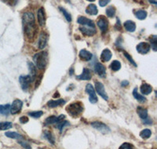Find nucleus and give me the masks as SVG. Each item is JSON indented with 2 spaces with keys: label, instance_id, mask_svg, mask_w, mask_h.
Wrapping results in <instances>:
<instances>
[{
  "label": "nucleus",
  "instance_id": "nucleus-1",
  "mask_svg": "<svg viewBox=\"0 0 157 149\" xmlns=\"http://www.w3.org/2000/svg\"><path fill=\"white\" fill-rule=\"evenodd\" d=\"M24 33L28 40L32 41L36 37L38 27L36 25L35 16L32 12H25L22 15Z\"/></svg>",
  "mask_w": 157,
  "mask_h": 149
},
{
  "label": "nucleus",
  "instance_id": "nucleus-2",
  "mask_svg": "<svg viewBox=\"0 0 157 149\" xmlns=\"http://www.w3.org/2000/svg\"><path fill=\"white\" fill-rule=\"evenodd\" d=\"M35 66L39 70H43L48 62V53L46 51H42L36 53L33 57Z\"/></svg>",
  "mask_w": 157,
  "mask_h": 149
},
{
  "label": "nucleus",
  "instance_id": "nucleus-3",
  "mask_svg": "<svg viewBox=\"0 0 157 149\" xmlns=\"http://www.w3.org/2000/svg\"><path fill=\"white\" fill-rule=\"evenodd\" d=\"M66 111L72 117H78L83 111V107L81 102H74L66 108Z\"/></svg>",
  "mask_w": 157,
  "mask_h": 149
},
{
  "label": "nucleus",
  "instance_id": "nucleus-4",
  "mask_svg": "<svg viewBox=\"0 0 157 149\" xmlns=\"http://www.w3.org/2000/svg\"><path fill=\"white\" fill-rule=\"evenodd\" d=\"M32 82V79L29 74H28V75H21V76L19 77L20 85H21V89L25 92L28 91V90L29 89V86H30Z\"/></svg>",
  "mask_w": 157,
  "mask_h": 149
},
{
  "label": "nucleus",
  "instance_id": "nucleus-5",
  "mask_svg": "<svg viewBox=\"0 0 157 149\" xmlns=\"http://www.w3.org/2000/svg\"><path fill=\"white\" fill-rule=\"evenodd\" d=\"M86 92L89 94L90 96V102L91 104H95L98 102V97L96 95V93H95L94 88L93 87V86L91 84L88 83L87 85L86 86Z\"/></svg>",
  "mask_w": 157,
  "mask_h": 149
},
{
  "label": "nucleus",
  "instance_id": "nucleus-6",
  "mask_svg": "<svg viewBox=\"0 0 157 149\" xmlns=\"http://www.w3.org/2000/svg\"><path fill=\"white\" fill-rule=\"evenodd\" d=\"M97 25H98L99 29H101V31L103 33H105V32L108 31V29H109V21H108L107 18L105 16H100L98 17Z\"/></svg>",
  "mask_w": 157,
  "mask_h": 149
},
{
  "label": "nucleus",
  "instance_id": "nucleus-7",
  "mask_svg": "<svg viewBox=\"0 0 157 149\" xmlns=\"http://www.w3.org/2000/svg\"><path fill=\"white\" fill-rule=\"evenodd\" d=\"M95 89H96L97 93H98L104 100L108 101L109 100V96L107 95L105 92V86H104L103 83H101V82H98L96 81L95 82Z\"/></svg>",
  "mask_w": 157,
  "mask_h": 149
},
{
  "label": "nucleus",
  "instance_id": "nucleus-8",
  "mask_svg": "<svg viewBox=\"0 0 157 149\" xmlns=\"http://www.w3.org/2000/svg\"><path fill=\"white\" fill-rule=\"evenodd\" d=\"M22 106H23V102L21 100H14L13 101L12 105L10 106V113L13 114V115L17 114L18 112H21Z\"/></svg>",
  "mask_w": 157,
  "mask_h": 149
},
{
  "label": "nucleus",
  "instance_id": "nucleus-9",
  "mask_svg": "<svg viewBox=\"0 0 157 149\" xmlns=\"http://www.w3.org/2000/svg\"><path fill=\"white\" fill-rule=\"evenodd\" d=\"M47 42H48V35L46 32H43L39 35V40H38V47L40 50L44 49L47 46Z\"/></svg>",
  "mask_w": 157,
  "mask_h": 149
},
{
  "label": "nucleus",
  "instance_id": "nucleus-10",
  "mask_svg": "<svg viewBox=\"0 0 157 149\" xmlns=\"http://www.w3.org/2000/svg\"><path fill=\"white\" fill-rule=\"evenodd\" d=\"M91 126L103 133H108L110 132V129L105 124H104L103 123H101V122H94L91 123Z\"/></svg>",
  "mask_w": 157,
  "mask_h": 149
},
{
  "label": "nucleus",
  "instance_id": "nucleus-11",
  "mask_svg": "<svg viewBox=\"0 0 157 149\" xmlns=\"http://www.w3.org/2000/svg\"><path fill=\"white\" fill-rule=\"evenodd\" d=\"M151 50V46L148 43H140L137 46V51L141 54H146Z\"/></svg>",
  "mask_w": 157,
  "mask_h": 149
},
{
  "label": "nucleus",
  "instance_id": "nucleus-12",
  "mask_svg": "<svg viewBox=\"0 0 157 149\" xmlns=\"http://www.w3.org/2000/svg\"><path fill=\"white\" fill-rule=\"evenodd\" d=\"M64 118H65V116L64 115H61V116H52L48 117L47 119H46L45 120V125H51V124H57L59 122H61L64 119Z\"/></svg>",
  "mask_w": 157,
  "mask_h": 149
},
{
  "label": "nucleus",
  "instance_id": "nucleus-13",
  "mask_svg": "<svg viewBox=\"0 0 157 149\" xmlns=\"http://www.w3.org/2000/svg\"><path fill=\"white\" fill-rule=\"evenodd\" d=\"M77 22L79 25H82V26H88L91 27V28H95L94 22L92 20L88 19V18L85 17H78V20H77Z\"/></svg>",
  "mask_w": 157,
  "mask_h": 149
},
{
  "label": "nucleus",
  "instance_id": "nucleus-14",
  "mask_svg": "<svg viewBox=\"0 0 157 149\" xmlns=\"http://www.w3.org/2000/svg\"><path fill=\"white\" fill-rule=\"evenodd\" d=\"M80 32L86 36H93L96 34V29L88 26H82L79 28Z\"/></svg>",
  "mask_w": 157,
  "mask_h": 149
},
{
  "label": "nucleus",
  "instance_id": "nucleus-15",
  "mask_svg": "<svg viewBox=\"0 0 157 149\" xmlns=\"http://www.w3.org/2000/svg\"><path fill=\"white\" fill-rule=\"evenodd\" d=\"M37 18L39 25L41 27L44 26L46 24V14H45V10L43 7L39 8L37 11Z\"/></svg>",
  "mask_w": 157,
  "mask_h": 149
},
{
  "label": "nucleus",
  "instance_id": "nucleus-16",
  "mask_svg": "<svg viewBox=\"0 0 157 149\" xmlns=\"http://www.w3.org/2000/svg\"><path fill=\"white\" fill-rule=\"evenodd\" d=\"M94 71L97 74L99 75L101 78H104V77L105 76L106 74V68L101 63H98L96 64V65L94 66Z\"/></svg>",
  "mask_w": 157,
  "mask_h": 149
},
{
  "label": "nucleus",
  "instance_id": "nucleus-17",
  "mask_svg": "<svg viewBox=\"0 0 157 149\" xmlns=\"http://www.w3.org/2000/svg\"><path fill=\"white\" fill-rule=\"evenodd\" d=\"M78 57H79V58H80L81 60H83V61H89V60H91L93 55H92V53H91L90 52L87 51V50H84L83 49V50H81L80 51H79Z\"/></svg>",
  "mask_w": 157,
  "mask_h": 149
},
{
  "label": "nucleus",
  "instance_id": "nucleus-18",
  "mask_svg": "<svg viewBox=\"0 0 157 149\" xmlns=\"http://www.w3.org/2000/svg\"><path fill=\"white\" fill-rule=\"evenodd\" d=\"M66 103V101H64V99H58V100H50L47 102V106L49 108H56V107H58L60 105H64Z\"/></svg>",
  "mask_w": 157,
  "mask_h": 149
},
{
  "label": "nucleus",
  "instance_id": "nucleus-19",
  "mask_svg": "<svg viewBox=\"0 0 157 149\" xmlns=\"http://www.w3.org/2000/svg\"><path fill=\"white\" fill-rule=\"evenodd\" d=\"M112 57H113L112 52L109 49H105L101 54V60L102 62H107L111 60Z\"/></svg>",
  "mask_w": 157,
  "mask_h": 149
},
{
  "label": "nucleus",
  "instance_id": "nucleus-20",
  "mask_svg": "<svg viewBox=\"0 0 157 149\" xmlns=\"http://www.w3.org/2000/svg\"><path fill=\"white\" fill-rule=\"evenodd\" d=\"M76 78L79 80H90L92 78V74H91L90 71L88 68L85 67V68H83V71H82V74L78 75Z\"/></svg>",
  "mask_w": 157,
  "mask_h": 149
},
{
  "label": "nucleus",
  "instance_id": "nucleus-21",
  "mask_svg": "<svg viewBox=\"0 0 157 149\" xmlns=\"http://www.w3.org/2000/svg\"><path fill=\"white\" fill-rule=\"evenodd\" d=\"M123 26H124L126 30L129 32H134L136 30V24L133 21H127L124 22Z\"/></svg>",
  "mask_w": 157,
  "mask_h": 149
},
{
  "label": "nucleus",
  "instance_id": "nucleus-22",
  "mask_svg": "<svg viewBox=\"0 0 157 149\" xmlns=\"http://www.w3.org/2000/svg\"><path fill=\"white\" fill-rule=\"evenodd\" d=\"M86 13L87 14L91 15V16H94V15L98 14V10L97 6L94 4H90L88 5L87 7L86 8Z\"/></svg>",
  "mask_w": 157,
  "mask_h": 149
},
{
  "label": "nucleus",
  "instance_id": "nucleus-23",
  "mask_svg": "<svg viewBox=\"0 0 157 149\" xmlns=\"http://www.w3.org/2000/svg\"><path fill=\"white\" fill-rule=\"evenodd\" d=\"M140 90H141V94H144V95H148L152 91V86L148 83H143L141 86Z\"/></svg>",
  "mask_w": 157,
  "mask_h": 149
},
{
  "label": "nucleus",
  "instance_id": "nucleus-24",
  "mask_svg": "<svg viewBox=\"0 0 157 149\" xmlns=\"http://www.w3.org/2000/svg\"><path fill=\"white\" fill-rule=\"evenodd\" d=\"M28 65H29V72H30V74H29V75H30L32 81H33L36 77V67L35 66V64L32 62L28 63Z\"/></svg>",
  "mask_w": 157,
  "mask_h": 149
},
{
  "label": "nucleus",
  "instance_id": "nucleus-25",
  "mask_svg": "<svg viewBox=\"0 0 157 149\" xmlns=\"http://www.w3.org/2000/svg\"><path fill=\"white\" fill-rule=\"evenodd\" d=\"M10 113V105H0V114L2 116H8Z\"/></svg>",
  "mask_w": 157,
  "mask_h": 149
},
{
  "label": "nucleus",
  "instance_id": "nucleus-26",
  "mask_svg": "<svg viewBox=\"0 0 157 149\" xmlns=\"http://www.w3.org/2000/svg\"><path fill=\"white\" fill-rule=\"evenodd\" d=\"M134 15L139 20H145L147 17V12L143 10H137L134 11Z\"/></svg>",
  "mask_w": 157,
  "mask_h": 149
},
{
  "label": "nucleus",
  "instance_id": "nucleus-27",
  "mask_svg": "<svg viewBox=\"0 0 157 149\" xmlns=\"http://www.w3.org/2000/svg\"><path fill=\"white\" fill-rule=\"evenodd\" d=\"M133 95H134V98H135L138 102H140V103H145V101H146V98H145V97L143 96V95H141V94H138L137 88H135V89L134 90V91H133Z\"/></svg>",
  "mask_w": 157,
  "mask_h": 149
},
{
  "label": "nucleus",
  "instance_id": "nucleus-28",
  "mask_svg": "<svg viewBox=\"0 0 157 149\" xmlns=\"http://www.w3.org/2000/svg\"><path fill=\"white\" fill-rule=\"evenodd\" d=\"M137 114H138V116H139V117L141 118L142 120L143 119H146V118H148V111H147V109H145V108H141V107H138V108H137Z\"/></svg>",
  "mask_w": 157,
  "mask_h": 149
},
{
  "label": "nucleus",
  "instance_id": "nucleus-29",
  "mask_svg": "<svg viewBox=\"0 0 157 149\" xmlns=\"http://www.w3.org/2000/svg\"><path fill=\"white\" fill-rule=\"evenodd\" d=\"M43 135H44L45 138L47 139V140L50 142V144H55V138H54V135L52 134V133H50V132L48 131V130H45Z\"/></svg>",
  "mask_w": 157,
  "mask_h": 149
},
{
  "label": "nucleus",
  "instance_id": "nucleus-30",
  "mask_svg": "<svg viewBox=\"0 0 157 149\" xmlns=\"http://www.w3.org/2000/svg\"><path fill=\"white\" fill-rule=\"evenodd\" d=\"M6 137H9L11 139H17V140H21L23 139V137L19 133H16V132H6L5 133Z\"/></svg>",
  "mask_w": 157,
  "mask_h": 149
},
{
  "label": "nucleus",
  "instance_id": "nucleus-31",
  "mask_svg": "<svg viewBox=\"0 0 157 149\" xmlns=\"http://www.w3.org/2000/svg\"><path fill=\"white\" fill-rule=\"evenodd\" d=\"M110 68L114 71H119L121 68V63L119 60H113L110 64Z\"/></svg>",
  "mask_w": 157,
  "mask_h": 149
},
{
  "label": "nucleus",
  "instance_id": "nucleus-32",
  "mask_svg": "<svg viewBox=\"0 0 157 149\" xmlns=\"http://www.w3.org/2000/svg\"><path fill=\"white\" fill-rule=\"evenodd\" d=\"M70 126L69 122H68V121H63V120L61 121V122H59L58 123L56 124V127L58 128L61 133H62L63 130H64V128L65 127V126Z\"/></svg>",
  "mask_w": 157,
  "mask_h": 149
},
{
  "label": "nucleus",
  "instance_id": "nucleus-33",
  "mask_svg": "<svg viewBox=\"0 0 157 149\" xmlns=\"http://www.w3.org/2000/svg\"><path fill=\"white\" fill-rule=\"evenodd\" d=\"M116 9L113 6H111L108 7L107 10H106V14H107L109 17H113L116 15Z\"/></svg>",
  "mask_w": 157,
  "mask_h": 149
},
{
  "label": "nucleus",
  "instance_id": "nucleus-34",
  "mask_svg": "<svg viewBox=\"0 0 157 149\" xmlns=\"http://www.w3.org/2000/svg\"><path fill=\"white\" fill-rule=\"evenodd\" d=\"M10 122H0V130H6L12 128Z\"/></svg>",
  "mask_w": 157,
  "mask_h": 149
},
{
  "label": "nucleus",
  "instance_id": "nucleus-35",
  "mask_svg": "<svg viewBox=\"0 0 157 149\" xmlns=\"http://www.w3.org/2000/svg\"><path fill=\"white\" fill-rule=\"evenodd\" d=\"M59 10H60V11H61V13H62V14L64 15V17L66 18L67 21L71 22V20H72V18H71V14H70L69 13H68V11L64 9V8L61 7V6L59 7Z\"/></svg>",
  "mask_w": 157,
  "mask_h": 149
},
{
  "label": "nucleus",
  "instance_id": "nucleus-36",
  "mask_svg": "<svg viewBox=\"0 0 157 149\" xmlns=\"http://www.w3.org/2000/svg\"><path fill=\"white\" fill-rule=\"evenodd\" d=\"M151 134H152L151 130H148V129H145V130H143L140 133V137L143 139H148L149 138Z\"/></svg>",
  "mask_w": 157,
  "mask_h": 149
},
{
  "label": "nucleus",
  "instance_id": "nucleus-37",
  "mask_svg": "<svg viewBox=\"0 0 157 149\" xmlns=\"http://www.w3.org/2000/svg\"><path fill=\"white\" fill-rule=\"evenodd\" d=\"M150 43H151V47L153 49L154 51L157 50V36H152V37L150 38Z\"/></svg>",
  "mask_w": 157,
  "mask_h": 149
},
{
  "label": "nucleus",
  "instance_id": "nucleus-38",
  "mask_svg": "<svg viewBox=\"0 0 157 149\" xmlns=\"http://www.w3.org/2000/svg\"><path fill=\"white\" fill-rule=\"evenodd\" d=\"M43 112L42 111H37V112H29V115L30 116H32V118H35V119H38V118H40L43 116Z\"/></svg>",
  "mask_w": 157,
  "mask_h": 149
},
{
  "label": "nucleus",
  "instance_id": "nucleus-39",
  "mask_svg": "<svg viewBox=\"0 0 157 149\" xmlns=\"http://www.w3.org/2000/svg\"><path fill=\"white\" fill-rule=\"evenodd\" d=\"M119 149H134V147L129 143H123Z\"/></svg>",
  "mask_w": 157,
  "mask_h": 149
},
{
  "label": "nucleus",
  "instance_id": "nucleus-40",
  "mask_svg": "<svg viewBox=\"0 0 157 149\" xmlns=\"http://www.w3.org/2000/svg\"><path fill=\"white\" fill-rule=\"evenodd\" d=\"M19 144H21V145L22 146V147H24V148L25 149H32V147H31L30 144H29V143H27V142H25V141H21V140H19Z\"/></svg>",
  "mask_w": 157,
  "mask_h": 149
},
{
  "label": "nucleus",
  "instance_id": "nucleus-41",
  "mask_svg": "<svg viewBox=\"0 0 157 149\" xmlns=\"http://www.w3.org/2000/svg\"><path fill=\"white\" fill-rule=\"evenodd\" d=\"M124 55H125V57H127V58L129 60H130V62L131 63V64H134V65L135 66V67H137V64H136V63L134 62V60H133V59H132V57H130V55H129V54H128V53H127V52H124Z\"/></svg>",
  "mask_w": 157,
  "mask_h": 149
},
{
  "label": "nucleus",
  "instance_id": "nucleus-42",
  "mask_svg": "<svg viewBox=\"0 0 157 149\" xmlns=\"http://www.w3.org/2000/svg\"><path fill=\"white\" fill-rule=\"evenodd\" d=\"M110 2L111 0H99V5H100L101 7H104V6H107Z\"/></svg>",
  "mask_w": 157,
  "mask_h": 149
},
{
  "label": "nucleus",
  "instance_id": "nucleus-43",
  "mask_svg": "<svg viewBox=\"0 0 157 149\" xmlns=\"http://www.w3.org/2000/svg\"><path fill=\"white\" fill-rule=\"evenodd\" d=\"M3 2H5L6 3L8 4L10 6H14L16 5L17 2V0H2Z\"/></svg>",
  "mask_w": 157,
  "mask_h": 149
},
{
  "label": "nucleus",
  "instance_id": "nucleus-44",
  "mask_svg": "<svg viewBox=\"0 0 157 149\" xmlns=\"http://www.w3.org/2000/svg\"><path fill=\"white\" fill-rule=\"evenodd\" d=\"M29 122V119L26 116H22V117L20 118V123H22V124H25Z\"/></svg>",
  "mask_w": 157,
  "mask_h": 149
},
{
  "label": "nucleus",
  "instance_id": "nucleus-45",
  "mask_svg": "<svg viewBox=\"0 0 157 149\" xmlns=\"http://www.w3.org/2000/svg\"><path fill=\"white\" fill-rule=\"evenodd\" d=\"M143 123H145V124H147V125H151L152 123V122L150 119H148V118H146V119H143Z\"/></svg>",
  "mask_w": 157,
  "mask_h": 149
},
{
  "label": "nucleus",
  "instance_id": "nucleus-46",
  "mask_svg": "<svg viewBox=\"0 0 157 149\" xmlns=\"http://www.w3.org/2000/svg\"><path fill=\"white\" fill-rule=\"evenodd\" d=\"M116 27H118V29H121V25H120V21L119 18H117V21H116Z\"/></svg>",
  "mask_w": 157,
  "mask_h": 149
},
{
  "label": "nucleus",
  "instance_id": "nucleus-47",
  "mask_svg": "<svg viewBox=\"0 0 157 149\" xmlns=\"http://www.w3.org/2000/svg\"><path fill=\"white\" fill-rule=\"evenodd\" d=\"M148 1H149L150 3H153L154 5H156V4H157L156 0H148Z\"/></svg>",
  "mask_w": 157,
  "mask_h": 149
},
{
  "label": "nucleus",
  "instance_id": "nucleus-48",
  "mask_svg": "<svg viewBox=\"0 0 157 149\" xmlns=\"http://www.w3.org/2000/svg\"><path fill=\"white\" fill-rule=\"evenodd\" d=\"M129 84V82L127 81H124V82H122V86H127Z\"/></svg>",
  "mask_w": 157,
  "mask_h": 149
},
{
  "label": "nucleus",
  "instance_id": "nucleus-49",
  "mask_svg": "<svg viewBox=\"0 0 157 149\" xmlns=\"http://www.w3.org/2000/svg\"><path fill=\"white\" fill-rule=\"evenodd\" d=\"M87 1H89V2H94L95 0H87Z\"/></svg>",
  "mask_w": 157,
  "mask_h": 149
},
{
  "label": "nucleus",
  "instance_id": "nucleus-50",
  "mask_svg": "<svg viewBox=\"0 0 157 149\" xmlns=\"http://www.w3.org/2000/svg\"><path fill=\"white\" fill-rule=\"evenodd\" d=\"M39 149H42V148H39Z\"/></svg>",
  "mask_w": 157,
  "mask_h": 149
}]
</instances>
